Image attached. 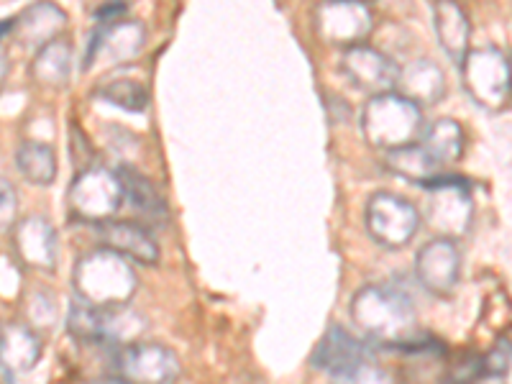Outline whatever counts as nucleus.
Returning a JSON list of instances; mask_svg holds the SVG:
<instances>
[{
	"label": "nucleus",
	"mask_w": 512,
	"mask_h": 384,
	"mask_svg": "<svg viewBox=\"0 0 512 384\" xmlns=\"http://www.w3.org/2000/svg\"><path fill=\"white\" fill-rule=\"evenodd\" d=\"M351 318L361 338L382 349L410 351L425 338L410 297L392 287H361L351 297Z\"/></svg>",
	"instance_id": "nucleus-1"
},
{
	"label": "nucleus",
	"mask_w": 512,
	"mask_h": 384,
	"mask_svg": "<svg viewBox=\"0 0 512 384\" xmlns=\"http://www.w3.org/2000/svg\"><path fill=\"white\" fill-rule=\"evenodd\" d=\"M139 277L126 256L111 249H93L80 256L72 269V290L77 300L93 308H123L136 295Z\"/></svg>",
	"instance_id": "nucleus-2"
},
{
	"label": "nucleus",
	"mask_w": 512,
	"mask_h": 384,
	"mask_svg": "<svg viewBox=\"0 0 512 384\" xmlns=\"http://www.w3.org/2000/svg\"><path fill=\"white\" fill-rule=\"evenodd\" d=\"M423 108L400 93H387L369 98L361 111V134L372 149L384 154L400 152L420 144L425 136Z\"/></svg>",
	"instance_id": "nucleus-3"
},
{
	"label": "nucleus",
	"mask_w": 512,
	"mask_h": 384,
	"mask_svg": "<svg viewBox=\"0 0 512 384\" xmlns=\"http://www.w3.org/2000/svg\"><path fill=\"white\" fill-rule=\"evenodd\" d=\"M423 190L428 192L423 218L428 228L436 231V239L456 241L459 236H466L474 218L472 190H469L466 180L454 175H441L423 185Z\"/></svg>",
	"instance_id": "nucleus-4"
},
{
	"label": "nucleus",
	"mask_w": 512,
	"mask_h": 384,
	"mask_svg": "<svg viewBox=\"0 0 512 384\" xmlns=\"http://www.w3.org/2000/svg\"><path fill=\"white\" fill-rule=\"evenodd\" d=\"M123 200V182L118 177V169L93 167L90 164L85 172H77L72 180L70 192H67V203L70 213L77 221H88L100 226L105 221H113Z\"/></svg>",
	"instance_id": "nucleus-5"
},
{
	"label": "nucleus",
	"mask_w": 512,
	"mask_h": 384,
	"mask_svg": "<svg viewBox=\"0 0 512 384\" xmlns=\"http://www.w3.org/2000/svg\"><path fill=\"white\" fill-rule=\"evenodd\" d=\"M461 82L469 98L487 111H500L512 95V64L497 47L472 49L461 62Z\"/></svg>",
	"instance_id": "nucleus-6"
},
{
	"label": "nucleus",
	"mask_w": 512,
	"mask_h": 384,
	"mask_svg": "<svg viewBox=\"0 0 512 384\" xmlns=\"http://www.w3.org/2000/svg\"><path fill=\"white\" fill-rule=\"evenodd\" d=\"M144 41L146 29L134 18H118L111 24H98L90 34L88 49L82 57V72L90 75V72L121 67L139 57Z\"/></svg>",
	"instance_id": "nucleus-7"
},
{
	"label": "nucleus",
	"mask_w": 512,
	"mask_h": 384,
	"mask_svg": "<svg viewBox=\"0 0 512 384\" xmlns=\"http://www.w3.org/2000/svg\"><path fill=\"white\" fill-rule=\"evenodd\" d=\"M367 233L382 249H402L415 239L420 228V213L410 200L395 192H374L364 213Z\"/></svg>",
	"instance_id": "nucleus-8"
},
{
	"label": "nucleus",
	"mask_w": 512,
	"mask_h": 384,
	"mask_svg": "<svg viewBox=\"0 0 512 384\" xmlns=\"http://www.w3.org/2000/svg\"><path fill=\"white\" fill-rule=\"evenodd\" d=\"M315 31L326 44L338 49H354L367 44L374 31L372 8L356 0H328L315 8Z\"/></svg>",
	"instance_id": "nucleus-9"
},
{
	"label": "nucleus",
	"mask_w": 512,
	"mask_h": 384,
	"mask_svg": "<svg viewBox=\"0 0 512 384\" xmlns=\"http://www.w3.org/2000/svg\"><path fill=\"white\" fill-rule=\"evenodd\" d=\"M116 377L128 384H172L180 377V359L172 349L162 344L136 341L123 346L116 354Z\"/></svg>",
	"instance_id": "nucleus-10"
},
{
	"label": "nucleus",
	"mask_w": 512,
	"mask_h": 384,
	"mask_svg": "<svg viewBox=\"0 0 512 384\" xmlns=\"http://www.w3.org/2000/svg\"><path fill=\"white\" fill-rule=\"evenodd\" d=\"M341 72L356 90L367 93L369 98L395 93L400 80V67L379 49L369 44H359L341 54Z\"/></svg>",
	"instance_id": "nucleus-11"
},
{
	"label": "nucleus",
	"mask_w": 512,
	"mask_h": 384,
	"mask_svg": "<svg viewBox=\"0 0 512 384\" xmlns=\"http://www.w3.org/2000/svg\"><path fill=\"white\" fill-rule=\"evenodd\" d=\"M418 282L431 295L446 297L456 290L461 277V251L456 241L433 239L415 256Z\"/></svg>",
	"instance_id": "nucleus-12"
},
{
	"label": "nucleus",
	"mask_w": 512,
	"mask_h": 384,
	"mask_svg": "<svg viewBox=\"0 0 512 384\" xmlns=\"http://www.w3.org/2000/svg\"><path fill=\"white\" fill-rule=\"evenodd\" d=\"M367 361H372L367 344L361 338L351 336L341 326L328 328L326 336L320 338L313 356H310V364L315 369H320V372H326L331 379L346 377V374L359 369Z\"/></svg>",
	"instance_id": "nucleus-13"
},
{
	"label": "nucleus",
	"mask_w": 512,
	"mask_h": 384,
	"mask_svg": "<svg viewBox=\"0 0 512 384\" xmlns=\"http://www.w3.org/2000/svg\"><path fill=\"white\" fill-rule=\"evenodd\" d=\"M11 246L26 267L39 272H54L57 267V231L41 216L18 221L11 231Z\"/></svg>",
	"instance_id": "nucleus-14"
},
{
	"label": "nucleus",
	"mask_w": 512,
	"mask_h": 384,
	"mask_svg": "<svg viewBox=\"0 0 512 384\" xmlns=\"http://www.w3.org/2000/svg\"><path fill=\"white\" fill-rule=\"evenodd\" d=\"M98 228V239L103 249H111L116 254L126 256L128 262L139 264H157L159 262V244L154 233L146 226L134 221H105Z\"/></svg>",
	"instance_id": "nucleus-15"
},
{
	"label": "nucleus",
	"mask_w": 512,
	"mask_h": 384,
	"mask_svg": "<svg viewBox=\"0 0 512 384\" xmlns=\"http://www.w3.org/2000/svg\"><path fill=\"white\" fill-rule=\"evenodd\" d=\"M64 29H67V13L54 3H36V6L26 8L13 18L16 39L34 52L62 39Z\"/></svg>",
	"instance_id": "nucleus-16"
},
{
	"label": "nucleus",
	"mask_w": 512,
	"mask_h": 384,
	"mask_svg": "<svg viewBox=\"0 0 512 384\" xmlns=\"http://www.w3.org/2000/svg\"><path fill=\"white\" fill-rule=\"evenodd\" d=\"M395 93L413 100L420 108H431L446 95V75L431 59H418V62L400 67V80H397Z\"/></svg>",
	"instance_id": "nucleus-17"
},
{
	"label": "nucleus",
	"mask_w": 512,
	"mask_h": 384,
	"mask_svg": "<svg viewBox=\"0 0 512 384\" xmlns=\"http://www.w3.org/2000/svg\"><path fill=\"white\" fill-rule=\"evenodd\" d=\"M118 177L123 182V195H126V203L131 205L136 216L141 221H146L149 226H167L169 223V208L164 203L162 192L157 190L152 180L141 172H136L134 167H118Z\"/></svg>",
	"instance_id": "nucleus-18"
},
{
	"label": "nucleus",
	"mask_w": 512,
	"mask_h": 384,
	"mask_svg": "<svg viewBox=\"0 0 512 384\" xmlns=\"http://www.w3.org/2000/svg\"><path fill=\"white\" fill-rule=\"evenodd\" d=\"M433 24H436V36L441 41L443 52L454 59L461 67L466 54L472 52V24L459 3H436L433 6Z\"/></svg>",
	"instance_id": "nucleus-19"
},
{
	"label": "nucleus",
	"mask_w": 512,
	"mask_h": 384,
	"mask_svg": "<svg viewBox=\"0 0 512 384\" xmlns=\"http://www.w3.org/2000/svg\"><path fill=\"white\" fill-rule=\"evenodd\" d=\"M0 359L8 372H31L41 359V338L24 323H6L0 333Z\"/></svg>",
	"instance_id": "nucleus-20"
},
{
	"label": "nucleus",
	"mask_w": 512,
	"mask_h": 384,
	"mask_svg": "<svg viewBox=\"0 0 512 384\" xmlns=\"http://www.w3.org/2000/svg\"><path fill=\"white\" fill-rule=\"evenodd\" d=\"M72 75V44L67 39L52 41L31 59L29 77L41 88H64Z\"/></svg>",
	"instance_id": "nucleus-21"
},
{
	"label": "nucleus",
	"mask_w": 512,
	"mask_h": 384,
	"mask_svg": "<svg viewBox=\"0 0 512 384\" xmlns=\"http://www.w3.org/2000/svg\"><path fill=\"white\" fill-rule=\"evenodd\" d=\"M423 149L428 152V157L438 164L441 169L451 167L461 159L464 154V144H466V136H464V128L461 123H456L454 118H438L428 126L423 136Z\"/></svg>",
	"instance_id": "nucleus-22"
},
{
	"label": "nucleus",
	"mask_w": 512,
	"mask_h": 384,
	"mask_svg": "<svg viewBox=\"0 0 512 384\" xmlns=\"http://www.w3.org/2000/svg\"><path fill=\"white\" fill-rule=\"evenodd\" d=\"M16 167L31 185L47 187L57 180V154L44 141H24L18 146Z\"/></svg>",
	"instance_id": "nucleus-23"
},
{
	"label": "nucleus",
	"mask_w": 512,
	"mask_h": 384,
	"mask_svg": "<svg viewBox=\"0 0 512 384\" xmlns=\"http://www.w3.org/2000/svg\"><path fill=\"white\" fill-rule=\"evenodd\" d=\"M384 162H387V167H390L395 175L405 177V180L410 182H418L420 187L443 175V169L428 157L423 144H413L408 146V149H400V152L384 154Z\"/></svg>",
	"instance_id": "nucleus-24"
},
{
	"label": "nucleus",
	"mask_w": 512,
	"mask_h": 384,
	"mask_svg": "<svg viewBox=\"0 0 512 384\" xmlns=\"http://www.w3.org/2000/svg\"><path fill=\"white\" fill-rule=\"evenodd\" d=\"M95 95L108 103L118 105L123 111L128 113H144L146 105H149V90L141 85V82L134 80H113V82H105L95 90Z\"/></svg>",
	"instance_id": "nucleus-25"
},
{
	"label": "nucleus",
	"mask_w": 512,
	"mask_h": 384,
	"mask_svg": "<svg viewBox=\"0 0 512 384\" xmlns=\"http://www.w3.org/2000/svg\"><path fill=\"white\" fill-rule=\"evenodd\" d=\"M103 308H93V305L75 300L70 305V315H67V326L70 333L85 344H103Z\"/></svg>",
	"instance_id": "nucleus-26"
},
{
	"label": "nucleus",
	"mask_w": 512,
	"mask_h": 384,
	"mask_svg": "<svg viewBox=\"0 0 512 384\" xmlns=\"http://www.w3.org/2000/svg\"><path fill=\"white\" fill-rule=\"evenodd\" d=\"M26 315H29V326L34 331H44L57 323V300L49 292L36 290L34 295L26 297Z\"/></svg>",
	"instance_id": "nucleus-27"
},
{
	"label": "nucleus",
	"mask_w": 512,
	"mask_h": 384,
	"mask_svg": "<svg viewBox=\"0 0 512 384\" xmlns=\"http://www.w3.org/2000/svg\"><path fill=\"white\" fill-rule=\"evenodd\" d=\"M484 377H505L507 369L512 367V341L510 338H500L487 354L482 356Z\"/></svg>",
	"instance_id": "nucleus-28"
},
{
	"label": "nucleus",
	"mask_w": 512,
	"mask_h": 384,
	"mask_svg": "<svg viewBox=\"0 0 512 384\" xmlns=\"http://www.w3.org/2000/svg\"><path fill=\"white\" fill-rule=\"evenodd\" d=\"M333 384H395V379L387 369L377 367L374 361H367V364H361L359 369L349 372L346 377L333 379Z\"/></svg>",
	"instance_id": "nucleus-29"
},
{
	"label": "nucleus",
	"mask_w": 512,
	"mask_h": 384,
	"mask_svg": "<svg viewBox=\"0 0 512 384\" xmlns=\"http://www.w3.org/2000/svg\"><path fill=\"white\" fill-rule=\"evenodd\" d=\"M0 187H3V208H0V226H3V231L11 233L13 228H16V210H18V198H16V190H13V185L8 180L0 182Z\"/></svg>",
	"instance_id": "nucleus-30"
},
{
	"label": "nucleus",
	"mask_w": 512,
	"mask_h": 384,
	"mask_svg": "<svg viewBox=\"0 0 512 384\" xmlns=\"http://www.w3.org/2000/svg\"><path fill=\"white\" fill-rule=\"evenodd\" d=\"M126 11H128L126 3H105V6L95 8L93 16L98 24H111V21H118Z\"/></svg>",
	"instance_id": "nucleus-31"
},
{
	"label": "nucleus",
	"mask_w": 512,
	"mask_h": 384,
	"mask_svg": "<svg viewBox=\"0 0 512 384\" xmlns=\"http://www.w3.org/2000/svg\"><path fill=\"white\" fill-rule=\"evenodd\" d=\"M90 384H128V382L121 377H103V379H95V382H90Z\"/></svg>",
	"instance_id": "nucleus-32"
},
{
	"label": "nucleus",
	"mask_w": 512,
	"mask_h": 384,
	"mask_svg": "<svg viewBox=\"0 0 512 384\" xmlns=\"http://www.w3.org/2000/svg\"><path fill=\"white\" fill-rule=\"evenodd\" d=\"M510 64H512V59H510Z\"/></svg>",
	"instance_id": "nucleus-33"
}]
</instances>
